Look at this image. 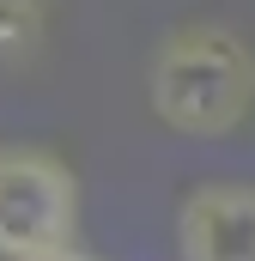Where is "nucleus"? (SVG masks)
<instances>
[{
	"instance_id": "1",
	"label": "nucleus",
	"mask_w": 255,
	"mask_h": 261,
	"mask_svg": "<svg viewBox=\"0 0 255 261\" xmlns=\"http://www.w3.org/2000/svg\"><path fill=\"white\" fill-rule=\"evenodd\" d=\"M152 116L189 140H225L255 110V55L225 24H176L152 55Z\"/></svg>"
},
{
	"instance_id": "2",
	"label": "nucleus",
	"mask_w": 255,
	"mask_h": 261,
	"mask_svg": "<svg viewBox=\"0 0 255 261\" xmlns=\"http://www.w3.org/2000/svg\"><path fill=\"white\" fill-rule=\"evenodd\" d=\"M79 231V182L43 146H0V255H67Z\"/></svg>"
},
{
	"instance_id": "3",
	"label": "nucleus",
	"mask_w": 255,
	"mask_h": 261,
	"mask_svg": "<svg viewBox=\"0 0 255 261\" xmlns=\"http://www.w3.org/2000/svg\"><path fill=\"white\" fill-rule=\"evenodd\" d=\"M183 261H255V182H200L176 206Z\"/></svg>"
},
{
	"instance_id": "4",
	"label": "nucleus",
	"mask_w": 255,
	"mask_h": 261,
	"mask_svg": "<svg viewBox=\"0 0 255 261\" xmlns=\"http://www.w3.org/2000/svg\"><path fill=\"white\" fill-rule=\"evenodd\" d=\"M43 37V0H0V61H24Z\"/></svg>"
},
{
	"instance_id": "5",
	"label": "nucleus",
	"mask_w": 255,
	"mask_h": 261,
	"mask_svg": "<svg viewBox=\"0 0 255 261\" xmlns=\"http://www.w3.org/2000/svg\"><path fill=\"white\" fill-rule=\"evenodd\" d=\"M43 261H97V255H79V249H67V255H43Z\"/></svg>"
}]
</instances>
